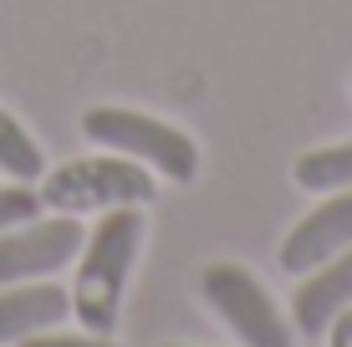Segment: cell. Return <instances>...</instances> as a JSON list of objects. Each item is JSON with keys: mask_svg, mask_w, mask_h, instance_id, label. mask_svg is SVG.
<instances>
[{"mask_svg": "<svg viewBox=\"0 0 352 347\" xmlns=\"http://www.w3.org/2000/svg\"><path fill=\"white\" fill-rule=\"evenodd\" d=\"M143 235H148V214L138 205L123 210H102L97 225L87 230V240L77 250V276H72V322L87 332H102L113 337L118 317H123V296L133 281V266H138Z\"/></svg>", "mask_w": 352, "mask_h": 347, "instance_id": "1", "label": "cell"}, {"mask_svg": "<svg viewBox=\"0 0 352 347\" xmlns=\"http://www.w3.org/2000/svg\"><path fill=\"white\" fill-rule=\"evenodd\" d=\"M82 138H92L107 153H123V159L143 164L148 174L168 179V184H189L199 174V143L184 128L164 123L153 113H138V107H118V102L87 107L82 113Z\"/></svg>", "mask_w": 352, "mask_h": 347, "instance_id": "2", "label": "cell"}, {"mask_svg": "<svg viewBox=\"0 0 352 347\" xmlns=\"http://www.w3.org/2000/svg\"><path fill=\"white\" fill-rule=\"evenodd\" d=\"M41 189V205L52 214H102V210H123V205H138L148 210L153 205V174L143 164L123 159V153H87V159H67L56 169H46L36 179Z\"/></svg>", "mask_w": 352, "mask_h": 347, "instance_id": "3", "label": "cell"}, {"mask_svg": "<svg viewBox=\"0 0 352 347\" xmlns=\"http://www.w3.org/2000/svg\"><path fill=\"white\" fill-rule=\"evenodd\" d=\"M199 296L210 302V312L235 332L240 347H296V327L281 306L271 302V291L235 260H210L199 271Z\"/></svg>", "mask_w": 352, "mask_h": 347, "instance_id": "4", "label": "cell"}, {"mask_svg": "<svg viewBox=\"0 0 352 347\" xmlns=\"http://www.w3.org/2000/svg\"><path fill=\"white\" fill-rule=\"evenodd\" d=\"M82 240H87V230H82L77 214H52V210L26 220V225L0 230V286L62 276L77 260Z\"/></svg>", "mask_w": 352, "mask_h": 347, "instance_id": "5", "label": "cell"}, {"mask_svg": "<svg viewBox=\"0 0 352 347\" xmlns=\"http://www.w3.org/2000/svg\"><path fill=\"white\" fill-rule=\"evenodd\" d=\"M347 245H352V189H337V194H322L317 210L301 214L286 230L276 260H281V271H291V276H307L311 266L332 260Z\"/></svg>", "mask_w": 352, "mask_h": 347, "instance_id": "6", "label": "cell"}, {"mask_svg": "<svg viewBox=\"0 0 352 347\" xmlns=\"http://www.w3.org/2000/svg\"><path fill=\"white\" fill-rule=\"evenodd\" d=\"M347 306H352V245L337 250V256L322 260V266H311L307 276H296V291H291V327H296V337L317 342V337H327V327H332Z\"/></svg>", "mask_w": 352, "mask_h": 347, "instance_id": "7", "label": "cell"}, {"mask_svg": "<svg viewBox=\"0 0 352 347\" xmlns=\"http://www.w3.org/2000/svg\"><path fill=\"white\" fill-rule=\"evenodd\" d=\"M72 317V291L52 281H10L0 286V347H16L46 327H62Z\"/></svg>", "mask_w": 352, "mask_h": 347, "instance_id": "8", "label": "cell"}, {"mask_svg": "<svg viewBox=\"0 0 352 347\" xmlns=\"http://www.w3.org/2000/svg\"><path fill=\"white\" fill-rule=\"evenodd\" d=\"M291 179H296V189H307V194H337V189H352V138L301 153V159L291 164Z\"/></svg>", "mask_w": 352, "mask_h": 347, "instance_id": "9", "label": "cell"}, {"mask_svg": "<svg viewBox=\"0 0 352 347\" xmlns=\"http://www.w3.org/2000/svg\"><path fill=\"white\" fill-rule=\"evenodd\" d=\"M0 174L6 179H26V184H36V179L46 174L41 143L31 138V128L21 123L10 107H0Z\"/></svg>", "mask_w": 352, "mask_h": 347, "instance_id": "10", "label": "cell"}, {"mask_svg": "<svg viewBox=\"0 0 352 347\" xmlns=\"http://www.w3.org/2000/svg\"><path fill=\"white\" fill-rule=\"evenodd\" d=\"M36 214H46L41 189L26 184V179H6V184H0V230L26 225V220H36Z\"/></svg>", "mask_w": 352, "mask_h": 347, "instance_id": "11", "label": "cell"}, {"mask_svg": "<svg viewBox=\"0 0 352 347\" xmlns=\"http://www.w3.org/2000/svg\"><path fill=\"white\" fill-rule=\"evenodd\" d=\"M16 347H118V342H113V337H102V332H87V327L72 332L67 322H62V327H46V332H36V337L16 342Z\"/></svg>", "mask_w": 352, "mask_h": 347, "instance_id": "12", "label": "cell"}, {"mask_svg": "<svg viewBox=\"0 0 352 347\" xmlns=\"http://www.w3.org/2000/svg\"><path fill=\"white\" fill-rule=\"evenodd\" d=\"M327 347H352V306L327 327Z\"/></svg>", "mask_w": 352, "mask_h": 347, "instance_id": "13", "label": "cell"}, {"mask_svg": "<svg viewBox=\"0 0 352 347\" xmlns=\"http://www.w3.org/2000/svg\"><path fill=\"white\" fill-rule=\"evenodd\" d=\"M184 347H194V342H184Z\"/></svg>", "mask_w": 352, "mask_h": 347, "instance_id": "14", "label": "cell"}, {"mask_svg": "<svg viewBox=\"0 0 352 347\" xmlns=\"http://www.w3.org/2000/svg\"><path fill=\"white\" fill-rule=\"evenodd\" d=\"M347 87H352V82H347Z\"/></svg>", "mask_w": 352, "mask_h": 347, "instance_id": "15", "label": "cell"}]
</instances>
